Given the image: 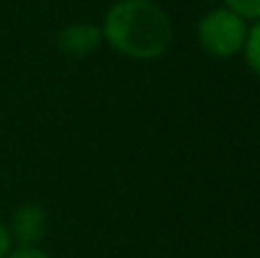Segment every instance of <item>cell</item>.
<instances>
[{
	"label": "cell",
	"mask_w": 260,
	"mask_h": 258,
	"mask_svg": "<svg viewBox=\"0 0 260 258\" xmlns=\"http://www.w3.org/2000/svg\"><path fill=\"white\" fill-rule=\"evenodd\" d=\"M174 25L160 5L151 0H119L105 16L103 39L133 59H155L169 48Z\"/></svg>",
	"instance_id": "6da1fadb"
},
{
	"label": "cell",
	"mask_w": 260,
	"mask_h": 258,
	"mask_svg": "<svg viewBox=\"0 0 260 258\" xmlns=\"http://www.w3.org/2000/svg\"><path fill=\"white\" fill-rule=\"evenodd\" d=\"M247 21L229 7L212 9L199 23V41L203 50L215 57H231L240 53L247 41Z\"/></svg>",
	"instance_id": "7a4b0ae2"
},
{
	"label": "cell",
	"mask_w": 260,
	"mask_h": 258,
	"mask_svg": "<svg viewBox=\"0 0 260 258\" xmlns=\"http://www.w3.org/2000/svg\"><path fill=\"white\" fill-rule=\"evenodd\" d=\"M7 229L12 242H16L18 247H39L48 229L46 210L37 204H23L21 208L14 210Z\"/></svg>",
	"instance_id": "3957f363"
},
{
	"label": "cell",
	"mask_w": 260,
	"mask_h": 258,
	"mask_svg": "<svg viewBox=\"0 0 260 258\" xmlns=\"http://www.w3.org/2000/svg\"><path fill=\"white\" fill-rule=\"evenodd\" d=\"M103 44V30L91 23H73L64 27L57 37V48L64 57L82 59L96 53V48Z\"/></svg>",
	"instance_id": "277c9868"
},
{
	"label": "cell",
	"mask_w": 260,
	"mask_h": 258,
	"mask_svg": "<svg viewBox=\"0 0 260 258\" xmlns=\"http://www.w3.org/2000/svg\"><path fill=\"white\" fill-rule=\"evenodd\" d=\"M242 50H244V55H247L249 67L260 76V21L247 32V41H244Z\"/></svg>",
	"instance_id": "5b68a950"
},
{
	"label": "cell",
	"mask_w": 260,
	"mask_h": 258,
	"mask_svg": "<svg viewBox=\"0 0 260 258\" xmlns=\"http://www.w3.org/2000/svg\"><path fill=\"white\" fill-rule=\"evenodd\" d=\"M231 12L242 18H256L260 21V0H224Z\"/></svg>",
	"instance_id": "8992f818"
},
{
	"label": "cell",
	"mask_w": 260,
	"mask_h": 258,
	"mask_svg": "<svg viewBox=\"0 0 260 258\" xmlns=\"http://www.w3.org/2000/svg\"><path fill=\"white\" fill-rule=\"evenodd\" d=\"M7 258H50V256L46 251H41L39 247H18Z\"/></svg>",
	"instance_id": "52a82bcc"
},
{
	"label": "cell",
	"mask_w": 260,
	"mask_h": 258,
	"mask_svg": "<svg viewBox=\"0 0 260 258\" xmlns=\"http://www.w3.org/2000/svg\"><path fill=\"white\" fill-rule=\"evenodd\" d=\"M12 236H9V229L0 222V258H7L12 254Z\"/></svg>",
	"instance_id": "ba28073f"
}]
</instances>
